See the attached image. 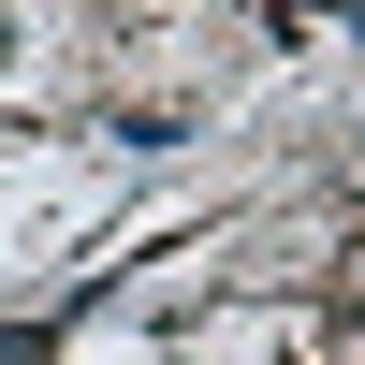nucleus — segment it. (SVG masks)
<instances>
[{"label":"nucleus","mask_w":365,"mask_h":365,"mask_svg":"<svg viewBox=\"0 0 365 365\" xmlns=\"http://www.w3.org/2000/svg\"><path fill=\"white\" fill-rule=\"evenodd\" d=\"M0 58H15V15H0Z\"/></svg>","instance_id":"f257e3e1"}]
</instances>
